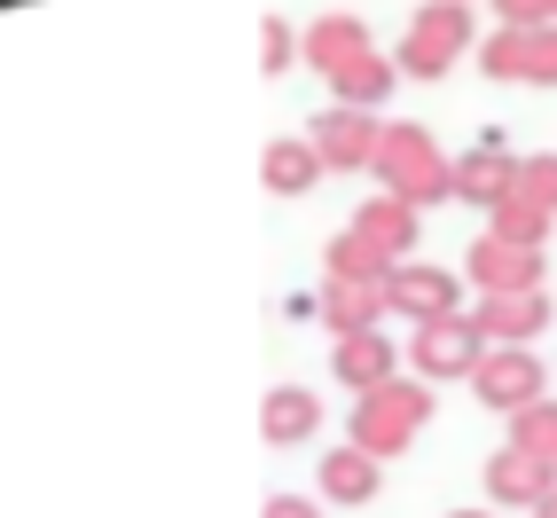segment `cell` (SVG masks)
<instances>
[{
    "instance_id": "cell-1",
    "label": "cell",
    "mask_w": 557,
    "mask_h": 518,
    "mask_svg": "<svg viewBox=\"0 0 557 518\" xmlns=\"http://www.w3.org/2000/svg\"><path fill=\"white\" fill-rule=\"evenodd\" d=\"M385 181V197H400V205H448L456 197V158L440 150V141L424 134V126H385V141H377V165H369Z\"/></svg>"
},
{
    "instance_id": "cell-2",
    "label": "cell",
    "mask_w": 557,
    "mask_h": 518,
    "mask_svg": "<svg viewBox=\"0 0 557 518\" xmlns=\"http://www.w3.org/2000/svg\"><path fill=\"white\" fill-rule=\"evenodd\" d=\"M424 424H432V393H424V378H385V385L354 393V432H346V440L385 464V456H400Z\"/></svg>"
},
{
    "instance_id": "cell-3",
    "label": "cell",
    "mask_w": 557,
    "mask_h": 518,
    "mask_svg": "<svg viewBox=\"0 0 557 518\" xmlns=\"http://www.w3.org/2000/svg\"><path fill=\"white\" fill-rule=\"evenodd\" d=\"M471 0H424L417 16H408V32H400V55H393V71L400 79H448V71L463 63V48H471Z\"/></svg>"
},
{
    "instance_id": "cell-4",
    "label": "cell",
    "mask_w": 557,
    "mask_h": 518,
    "mask_svg": "<svg viewBox=\"0 0 557 518\" xmlns=\"http://www.w3.org/2000/svg\"><path fill=\"white\" fill-rule=\"evenodd\" d=\"M479 71L487 79H510V87H557V24H495L487 40H479Z\"/></svg>"
},
{
    "instance_id": "cell-5",
    "label": "cell",
    "mask_w": 557,
    "mask_h": 518,
    "mask_svg": "<svg viewBox=\"0 0 557 518\" xmlns=\"http://www.w3.org/2000/svg\"><path fill=\"white\" fill-rule=\"evenodd\" d=\"M471 393L487 400V409L518 417V409H534V400H549V369H542L534 346H487L479 369H471Z\"/></svg>"
},
{
    "instance_id": "cell-6",
    "label": "cell",
    "mask_w": 557,
    "mask_h": 518,
    "mask_svg": "<svg viewBox=\"0 0 557 518\" xmlns=\"http://www.w3.org/2000/svg\"><path fill=\"white\" fill-rule=\"evenodd\" d=\"M487 338H479L471 314H440V322H417V338H408V361H417L424 385H448V378H471Z\"/></svg>"
},
{
    "instance_id": "cell-7",
    "label": "cell",
    "mask_w": 557,
    "mask_h": 518,
    "mask_svg": "<svg viewBox=\"0 0 557 518\" xmlns=\"http://www.w3.org/2000/svg\"><path fill=\"white\" fill-rule=\"evenodd\" d=\"M385 314H400V322L463 314V275L456 268H424V259H400V268L385 275Z\"/></svg>"
},
{
    "instance_id": "cell-8",
    "label": "cell",
    "mask_w": 557,
    "mask_h": 518,
    "mask_svg": "<svg viewBox=\"0 0 557 518\" xmlns=\"http://www.w3.org/2000/svg\"><path fill=\"white\" fill-rule=\"evenodd\" d=\"M307 141L322 150L330 173H361V165H377L385 126H377V110H346V102H330L322 119H307Z\"/></svg>"
},
{
    "instance_id": "cell-9",
    "label": "cell",
    "mask_w": 557,
    "mask_h": 518,
    "mask_svg": "<svg viewBox=\"0 0 557 518\" xmlns=\"http://www.w3.org/2000/svg\"><path fill=\"white\" fill-rule=\"evenodd\" d=\"M463 275L479 283V299H503V291H542V251L487 229V236L463 251Z\"/></svg>"
},
{
    "instance_id": "cell-10",
    "label": "cell",
    "mask_w": 557,
    "mask_h": 518,
    "mask_svg": "<svg viewBox=\"0 0 557 518\" xmlns=\"http://www.w3.org/2000/svg\"><path fill=\"white\" fill-rule=\"evenodd\" d=\"M510 181H518V158L503 150V134H479L471 150L456 158V205H503L510 197Z\"/></svg>"
},
{
    "instance_id": "cell-11",
    "label": "cell",
    "mask_w": 557,
    "mask_h": 518,
    "mask_svg": "<svg viewBox=\"0 0 557 518\" xmlns=\"http://www.w3.org/2000/svg\"><path fill=\"white\" fill-rule=\"evenodd\" d=\"M479 338L487 346H527L534 330H549V291H503V299H479Z\"/></svg>"
},
{
    "instance_id": "cell-12",
    "label": "cell",
    "mask_w": 557,
    "mask_h": 518,
    "mask_svg": "<svg viewBox=\"0 0 557 518\" xmlns=\"http://www.w3.org/2000/svg\"><path fill=\"white\" fill-rule=\"evenodd\" d=\"M330 378H338V385H354V393H369V385L400 378V346L385 338V330H354V338H338V346H330Z\"/></svg>"
},
{
    "instance_id": "cell-13",
    "label": "cell",
    "mask_w": 557,
    "mask_h": 518,
    "mask_svg": "<svg viewBox=\"0 0 557 518\" xmlns=\"http://www.w3.org/2000/svg\"><path fill=\"white\" fill-rule=\"evenodd\" d=\"M314 314L338 330V338H354V330H377L385 322V283H354V275H322L314 291Z\"/></svg>"
},
{
    "instance_id": "cell-14",
    "label": "cell",
    "mask_w": 557,
    "mask_h": 518,
    "mask_svg": "<svg viewBox=\"0 0 557 518\" xmlns=\"http://www.w3.org/2000/svg\"><path fill=\"white\" fill-rule=\"evenodd\" d=\"M549 488H557V464H542V456H527V448H495V456H487V495H495L503 510H534Z\"/></svg>"
},
{
    "instance_id": "cell-15",
    "label": "cell",
    "mask_w": 557,
    "mask_h": 518,
    "mask_svg": "<svg viewBox=\"0 0 557 518\" xmlns=\"http://www.w3.org/2000/svg\"><path fill=\"white\" fill-rule=\"evenodd\" d=\"M314 432H322V400L307 385H275L268 400H259V440H268V448H299V440H314Z\"/></svg>"
},
{
    "instance_id": "cell-16",
    "label": "cell",
    "mask_w": 557,
    "mask_h": 518,
    "mask_svg": "<svg viewBox=\"0 0 557 518\" xmlns=\"http://www.w3.org/2000/svg\"><path fill=\"white\" fill-rule=\"evenodd\" d=\"M322 173H330V165H322V150H314L307 134H283V141L259 150V181H268V197H307Z\"/></svg>"
},
{
    "instance_id": "cell-17",
    "label": "cell",
    "mask_w": 557,
    "mask_h": 518,
    "mask_svg": "<svg viewBox=\"0 0 557 518\" xmlns=\"http://www.w3.org/2000/svg\"><path fill=\"white\" fill-rule=\"evenodd\" d=\"M354 236H361V244H377L385 259H417V205H400V197H369V205H354Z\"/></svg>"
},
{
    "instance_id": "cell-18",
    "label": "cell",
    "mask_w": 557,
    "mask_h": 518,
    "mask_svg": "<svg viewBox=\"0 0 557 518\" xmlns=\"http://www.w3.org/2000/svg\"><path fill=\"white\" fill-rule=\"evenodd\" d=\"M299 55L330 79V71H346L354 55H369V24H361V16H314L307 40H299Z\"/></svg>"
},
{
    "instance_id": "cell-19",
    "label": "cell",
    "mask_w": 557,
    "mask_h": 518,
    "mask_svg": "<svg viewBox=\"0 0 557 518\" xmlns=\"http://www.w3.org/2000/svg\"><path fill=\"white\" fill-rule=\"evenodd\" d=\"M377 488H385V464L369 448H354V440L338 456H322V503H369Z\"/></svg>"
},
{
    "instance_id": "cell-20",
    "label": "cell",
    "mask_w": 557,
    "mask_h": 518,
    "mask_svg": "<svg viewBox=\"0 0 557 518\" xmlns=\"http://www.w3.org/2000/svg\"><path fill=\"white\" fill-rule=\"evenodd\" d=\"M393 87H400V71H393V55H377V48L354 55L346 71H330V95H338L346 110H377Z\"/></svg>"
},
{
    "instance_id": "cell-21",
    "label": "cell",
    "mask_w": 557,
    "mask_h": 518,
    "mask_svg": "<svg viewBox=\"0 0 557 518\" xmlns=\"http://www.w3.org/2000/svg\"><path fill=\"white\" fill-rule=\"evenodd\" d=\"M322 268H330V275H354V283H385L400 259H385L377 244H361L354 229H338V236H330V251H322Z\"/></svg>"
},
{
    "instance_id": "cell-22",
    "label": "cell",
    "mask_w": 557,
    "mask_h": 518,
    "mask_svg": "<svg viewBox=\"0 0 557 518\" xmlns=\"http://www.w3.org/2000/svg\"><path fill=\"white\" fill-rule=\"evenodd\" d=\"M510 448H527V456L557 464V400H534V409L510 417Z\"/></svg>"
},
{
    "instance_id": "cell-23",
    "label": "cell",
    "mask_w": 557,
    "mask_h": 518,
    "mask_svg": "<svg viewBox=\"0 0 557 518\" xmlns=\"http://www.w3.org/2000/svg\"><path fill=\"white\" fill-rule=\"evenodd\" d=\"M487 229H495V236H510V244H534V251H542L557 220H549V212H534V205H518V197H503V205L487 212Z\"/></svg>"
},
{
    "instance_id": "cell-24",
    "label": "cell",
    "mask_w": 557,
    "mask_h": 518,
    "mask_svg": "<svg viewBox=\"0 0 557 518\" xmlns=\"http://www.w3.org/2000/svg\"><path fill=\"white\" fill-rule=\"evenodd\" d=\"M510 197L557 220V158H549V150H542V158H518V181H510Z\"/></svg>"
},
{
    "instance_id": "cell-25",
    "label": "cell",
    "mask_w": 557,
    "mask_h": 518,
    "mask_svg": "<svg viewBox=\"0 0 557 518\" xmlns=\"http://www.w3.org/2000/svg\"><path fill=\"white\" fill-rule=\"evenodd\" d=\"M290 55H299V40H290V16H259V71H268V79H283Z\"/></svg>"
},
{
    "instance_id": "cell-26",
    "label": "cell",
    "mask_w": 557,
    "mask_h": 518,
    "mask_svg": "<svg viewBox=\"0 0 557 518\" xmlns=\"http://www.w3.org/2000/svg\"><path fill=\"white\" fill-rule=\"evenodd\" d=\"M495 16L518 24V32H534V24H557V0H495Z\"/></svg>"
},
{
    "instance_id": "cell-27",
    "label": "cell",
    "mask_w": 557,
    "mask_h": 518,
    "mask_svg": "<svg viewBox=\"0 0 557 518\" xmlns=\"http://www.w3.org/2000/svg\"><path fill=\"white\" fill-rule=\"evenodd\" d=\"M259 518H322V503H307V495H268V510Z\"/></svg>"
},
{
    "instance_id": "cell-28",
    "label": "cell",
    "mask_w": 557,
    "mask_h": 518,
    "mask_svg": "<svg viewBox=\"0 0 557 518\" xmlns=\"http://www.w3.org/2000/svg\"><path fill=\"white\" fill-rule=\"evenodd\" d=\"M534 518H557V488H549V495H542V503H534Z\"/></svg>"
},
{
    "instance_id": "cell-29",
    "label": "cell",
    "mask_w": 557,
    "mask_h": 518,
    "mask_svg": "<svg viewBox=\"0 0 557 518\" xmlns=\"http://www.w3.org/2000/svg\"><path fill=\"white\" fill-rule=\"evenodd\" d=\"M448 518H487V510H448Z\"/></svg>"
}]
</instances>
